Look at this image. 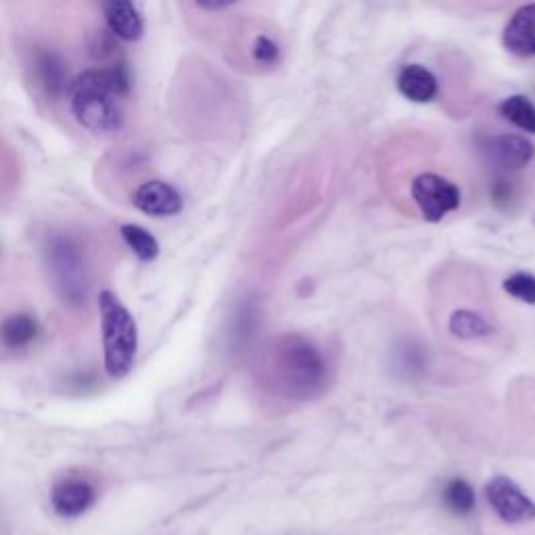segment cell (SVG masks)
Listing matches in <instances>:
<instances>
[{"mask_svg": "<svg viewBox=\"0 0 535 535\" xmlns=\"http://www.w3.org/2000/svg\"><path fill=\"white\" fill-rule=\"evenodd\" d=\"M260 375L272 395L306 402L327 389L329 366L310 339L281 335L268 341L260 358Z\"/></svg>", "mask_w": 535, "mask_h": 535, "instance_id": "1", "label": "cell"}, {"mask_svg": "<svg viewBox=\"0 0 535 535\" xmlns=\"http://www.w3.org/2000/svg\"><path fill=\"white\" fill-rule=\"evenodd\" d=\"M76 122L95 134L118 132L124 124L118 97L111 88L107 67L86 69L67 88Z\"/></svg>", "mask_w": 535, "mask_h": 535, "instance_id": "2", "label": "cell"}, {"mask_svg": "<svg viewBox=\"0 0 535 535\" xmlns=\"http://www.w3.org/2000/svg\"><path fill=\"white\" fill-rule=\"evenodd\" d=\"M101 327L105 345V370L111 379H122L134 366L138 350L136 322L113 291L99 297Z\"/></svg>", "mask_w": 535, "mask_h": 535, "instance_id": "3", "label": "cell"}, {"mask_svg": "<svg viewBox=\"0 0 535 535\" xmlns=\"http://www.w3.org/2000/svg\"><path fill=\"white\" fill-rule=\"evenodd\" d=\"M53 283L59 295L72 306H80L88 293V272L80 245L69 237H55L46 249Z\"/></svg>", "mask_w": 535, "mask_h": 535, "instance_id": "4", "label": "cell"}, {"mask_svg": "<svg viewBox=\"0 0 535 535\" xmlns=\"http://www.w3.org/2000/svg\"><path fill=\"white\" fill-rule=\"evenodd\" d=\"M410 193L418 209H421L423 218L433 224L441 222L448 214L456 212L462 201L458 186L450 182L448 178L433 174V172L418 174L412 180Z\"/></svg>", "mask_w": 535, "mask_h": 535, "instance_id": "5", "label": "cell"}, {"mask_svg": "<svg viewBox=\"0 0 535 535\" xmlns=\"http://www.w3.org/2000/svg\"><path fill=\"white\" fill-rule=\"evenodd\" d=\"M485 498L506 525H527L535 521V502L513 479L498 475L487 481Z\"/></svg>", "mask_w": 535, "mask_h": 535, "instance_id": "6", "label": "cell"}, {"mask_svg": "<svg viewBox=\"0 0 535 535\" xmlns=\"http://www.w3.org/2000/svg\"><path fill=\"white\" fill-rule=\"evenodd\" d=\"M134 207L153 218H170L182 212L184 201L172 184L164 180H149L134 191Z\"/></svg>", "mask_w": 535, "mask_h": 535, "instance_id": "7", "label": "cell"}, {"mask_svg": "<svg viewBox=\"0 0 535 535\" xmlns=\"http://www.w3.org/2000/svg\"><path fill=\"white\" fill-rule=\"evenodd\" d=\"M97 490L90 481L78 477H65L55 483L51 492V502L59 517H80L95 504Z\"/></svg>", "mask_w": 535, "mask_h": 535, "instance_id": "8", "label": "cell"}, {"mask_svg": "<svg viewBox=\"0 0 535 535\" xmlns=\"http://www.w3.org/2000/svg\"><path fill=\"white\" fill-rule=\"evenodd\" d=\"M485 155L502 170H523L533 161L535 147L525 136L502 134L487 141Z\"/></svg>", "mask_w": 535, "mask_h": 535, "instance_id": "9", "label": "cell"}, {"mask_svg": "<svg viewBox=\"0 0 535 535\" xmlns=\"http://www.w3.org/2000/svg\"><path fill=\"white\" fill-rule=\"evenodd\" d=\"M504 49L515 57H535V3L523 5L508 19L502 34Z\"/></svg>", "mask_w": 535, "mask_h": 535, "instance_id": "10", "label": "cell"}, {"mask_svg": "<svg viewBox=\"0 0 535 535\" xmlns=\"http://www.w3.org/2000/svg\"><path fill=\"white\" fill-rule=\"evenodd\" d=\"M103 13L109 32L124 42H136L145 34V23L134 0H103Z\"/></svg>", "mask_w": 535, "mask_h": 535, "instance_id": "11", "label": "cell"}, {"mask_svg": "<svg viewBox=\"0 0 535 535\" xmlns=\"http://www.w3.org/2000/svg\"><path fill=\"white\" fill-rule=\"evenodd\" d=\"M38 86L49 99H61L69 88V69L65 59L55 51H40L34 61Z\"/></svg>", "mask_w": 535, "mask_h": 535, "instance_id": "12", "label": "cell"}, {"mask_svg": "<svg viewBox=\"0 0 535 535\" xmlns=\"http://www.w3.org/2000/svg\"><path fill=\"white\" fill-rule=\"evenodd\" d=\"M398 90L412 103H431L437 97V78L431 69L418 63L404 65L398 74Z\"/></svg>", "mask_w": 535, "mask_h": 535, "instance_id": "13", "label": "cell"}, {"mask_svg": "<svg viewBox=\"0 0 535 535\" xmlns=\"http://www.w3.org/2000/svg\"><path fill=\"white\" fill-rule=\"evenodd\" d=\"M38 335V322L30 314H13L0 324V341L7 347H26Z\"/></svg>", "mask_w": 535, "mask_h": 535, "instance_id": "14", "label": "cell"}, {"mask_svg": "<svg viewBox=\"0 0 535 535\" xmlns=\"http://www.w3.org/2000/svg\"><path fill=\"white\" fill-rule=\"evenodd\" d=\"M450 333L458 339H481L494 333V327L483 316L471 310H456L450 316Z\"/></svg>", "mask_w": 535, "mask_h": 535, "instance_id": "15", "label": "cell"}, {"mask_svg": "<svg viewBox=\"0 0 535 535\" xmlns=\"http://www.w3.org/2000/svg\"><path fill=\"white\" fill-rule=\"evenodd\" d=\"M498 111L510 124H515L527 134H535V105L527 97L523 95L508 97L498 105Z\"/></svg>", "mask_w": 535, "mask_h": 535, "instance_id": "16", "label": "cell"}, {"mask_svg": "<svg viewBox=\"0 0 535 535\" xmlns=\"http://www.w3.org/2000/svg\"><path fill=\"white\" fill-rule=\"evenodd\" d=\"M122 237H124L126 245L138 255V260L153 262L157 258V255H159V243H157V239L151 235L149 230H145L143 226L124 224L122 226Z\"/></svg>", "mask_w": 535, "mask_h": 535, "instance_id": "17", "label": "cell"}, {"mask_svg": "<svg viewBox=\"0 0 535 535\" xmlns=\"http://www.w3.org/2000/svg\"><path fill=\"white\" fill-rule=\"evenodd\" d=\"M444 502L454 515H471L475 510V490L469 481L452 479L444 487Z\"/></svg>", "mask_w": 535, "mask_h": 535, "instance_id": "18", "label": "cell"}, {"mask_svg": "<svg viewBox=\"0 0 535 535\" xmlns=\"http://www.w3.org/2000/svg\"><path fill=\"white\" fill-rule=\"evenodd\" d=\"M502 287L510 297L523 301V304L535 306V276L533 274L529 272L510 274L502 283Z\"/></svg>", "mask_w": 535, "mask_h": 535, "instance_id": "19", "label": "cell"}, {"mask_svg": "<svg viewBox=\"0 0 535 535\" xmlns=\"http://www.w3.org/2000/svg\"><path fill=\"white\" fill-rule=\"evenodd\" d=\"M251 55H253L255 63H260L264 67H272L281 61V49H278V44L266 34H260L258 38L253 40Z\"/></svg>", "mask_w": 535, "mask_h": 535, "instance_id": "20", "label": "cell"}, {"mask_svg": "<svg viewBox=\"0 0 535 535\" xmlns=\"http://www.w3.org/2000/svg\"><path fill=\"white\" fill-rule=\"evenodd\" d=\"M107 74H109V82H111L115 97L118 99L128 97L130 90H132V74H130L128 63L126 61L113 63L111 67H107Z\"/></svg>", "mask_w": 535, "mask_h": 535, "instance_id": "21", "label": "cell"}, {"mask_svg": "<svg viewBox=\"0 0 535 535\" xmlns=\"http://www.w3.org/2000/svg\"><path fill=\"white\" fill-rule=\"evenodd\" d=\"M492 199L496 205H506L510 203V199H513V182H508V180H496L494 186H492Z\"/></svg>", "mask_w": 535, "mask_h": 535, "instance_id": "22", "label": "cell"}, {"mask_svg": "<svg viewBox=\"0 0 535 535\" xmlns=\"http://www.w3.org/2000/svg\"><path fill=\"white\" fill-rule=\"evenodd\" d=\"M195 3L205 11H222V9L237 5L239 0H195Z\"/></svg>", "mask_w": 535, "mask_h": 535, "instance_id": "23", "label": "cell"}]
</instances>
